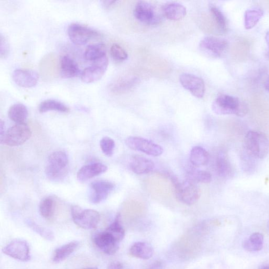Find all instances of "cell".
Masks as SVG:
<instances>
[{"instance_id":"cell-8","label":"cell","mask_w":269,"mask_h":269,"mask_svg":"<svg viewBox=\"0 0 269 269\" xmlns=\"http://www.w3.org/2000/svg\"><path fill=\"white\" fill-rule=\"evenodd\" d=\"M125 144L129 148L149 156L158 157L164 152L162 147L142 137H129L125 140Z\"/></svg>"},{"instance_id":"cell-33","label":"cell","mask_w":269,"mask_h":269,"mask_svg":"<svg viewBox=\"0 0 269 269\" xmlns=\"http://www.w3.org/2000/svg\"><path fill=\"white\" fill-rule=\"evenodd\" d=\"M209 9L212 17L216 23L218 30L222 32L225 33L227 30V20L221 12V11L216 6L213 5H210Z\"/></svg>"},{"instance_id":"cell-29","label":"cell","mask_w":269,"mask_h":269,"mask_svg":"<svg viewBox=\"0 0 269 269\" xmlns=\"http://www.w3.org/2000/svg\"><path fill=\"white\" fill-rule=\"evenodd\" d=\"M106 56V50L104 45L98 44L89 46L84 53V58L89 61H96Z\"/></svg>"},{"instance_id":"cell-13","label":"cell","mask_w":269,"mask_h":269,"mask_svg":"<svg viewBox=\"0 0 269 269\" xmlns=\"http://www.w3.org/2000/svg\"><path fill=\"white\" fill-rule=\"evenodd\" d=\"M179 81L182 87L196 98H203L205 93V85L202 79L194 75L184 73L180 75Z\"/></svg>"},{"instance_id":"cell-25","label":"cell","mask_w":269,"mask_h":269,"mask_svg":"<svg viewBox=\"0 0 269 269\" xmlns=\"http://www.w3.org/2000/svg\"><path fill=\"white\" fill-rule=\"evenodd\" d=\"M8 115L10 119L17 124H24L29 115L28 110L23 104H15L11 106Z\"/></svg>"},{"instance_id":"cell-34","label":"cell","mask_w":269,"mask_h":269,"mask_svg":"<svg viewBox=\"0 0 269 269\" xmlns=\"http://www.w3.org/2000/svg\"><path fill=\"white\" fill-rule=\"evenodd\" d=\"M216 169L218 175L221 177H228L232 174L231 164L223 154H220L217 158Z\"/></svg>"},{"instance_id":"cell-43","label":"cell","mask_w":269,"mask_h":269,"mask_svg":"<svg viewBox=\"0 0 269 269\" xmlns=\"http://www.w3.org/2000/svg\"><path fill=\"white\" fill-rule=\"evenodd\" d=\"M162 265V263L160 261H156L150 264L146 269H160Z\"/></svg>"},{"instance_id":"cell-21","label":"cell","mask_w":269,"mask_h":269,"mask_svg":"<svg viewBox=\"0 0 269 269\" xmlns=\"http://www.w3.org/2000/svg\"><path fill=\"white\" fill-rule=\"evenodd\" d=\"M163 12L168 19L171 21H179L185 18L187 10L185 7L180 4L170 3L163 7Z\"/></svg>"},{"instance_id":"cell-45","label":"cell","mask_w":269,"mask_h":269,"mask_svg":"<svg viewBox=\"0 0 269 269\" xmlns=\"http://www.w3.org/2000/svg\"><path fill=\"white\" fill-rule=\"evenodd\" d=\"M265 39L266 44L269 48V31H268L267 33L266 34Z\"/></svg>"},{"instance_id":"cell-35","label":"cell","mask_w":269,"mask_h":269,"mask_svg":"<svg viewBox=\"0 0 269 269\" xmlns=\"http://www.w3.org/2000/svg\"><path fill=\"white\" fill-rule=\"evenodd\" d=\"M26 223L28 227L32 230L39 234L42 238L46 240L51 241L55 238V235L50 230L38 224L36 222L31 219H27Z\"/></svg>"},{"instance_id":"cell-28","label":"cell","mask_w":269,"mask_h":269,"mask_svg":"<svg viewBox=\"0 0 269 269\" xmlns=\"http://www.w3.org/2000/svg\"><path fill=\"white\" fill-rule=\"evenodd\" d=\"M263 242V235L260 233L255 232L244 240L243 243V247L247 251H259L262 249Z\"/></svg>"},{"instance_id":"cell-14","label":"cell","mask_w":269,"mask_h":269,"mask_svg":"<svg viewBox=\"0 0 269 269\" xmlns=\"http://www.w3.org/2000/svg\"><path fill=\"white\" fill-rule=\"evenodd\" d=\"M114 188V185L110 181H94L90 186V201L94 204L101 203L108 197Z\"/></svg>"},{"instance_id":"cell-26","label":"cell","mask_w":269,"mask_h":269,"mask_svg":"<svg viewBox=\"0 0 269 269\" xmlns=\"http://www.w3.org/2000/svg\"><path fill=\"white\" fill-rule=\"evenodd\" d=\"M263 15V11L260 8L247 9L244 14L245 29L246 30L253 29L259 22Z\"/></svg>"},{"instance_id":"cell-38","label":"cell","mask_w":269,"mask_h":269,"mask_svg":"<svg viewBox=\"0 0 269 269\" xmlns=\"http://www.w3.org/2000/svg\"><path fill=\"white\" fill-rule=\"evenodd\" d=\"M112 58L117 61H124L128 59V54L120 45L114 44L111 48Z\"/></svg>"},{"instance_id":"cell-17","label":"cell","mask_w":269,"mask_h":269,"mask_svg":"<svg viewBox=\"0 0 269 269\" xmlns=\"http://www.w3.org/2000/svg\"><path fill=\"white\" fill-rule=\"evenodd\" d=\"M14 82L20 87L31 88L35 87L39 81L38 74L32 70H16L13 74Z\"/></svg>"},{"instance_id":"cell-42","label":"cell","mask_w":269,"mask_h":269,"mask_svg":"<svg viewBox=\"0 0 269 269\" xmlns=\"http://www.w3.org/2000/svg\"><path fill=\"white\" fill-rule=\"evenodd\" d=\"M5 122L1 120V122H0V141H2V140L4 138V137L5 135Z\"/></svg>"},{"instance_id":"cell-3","label":"cell","mask_w":269,"mask_h":269,"mask_svg":"<svg viewBox=\"0 0 269 269\" xmlns=\"http://www.w3.org/2000/svg\"><path fill=\"white\" fill-rule=\"evenodd\" d=\"M170 179L175 189L177 200L188 206L198 201L200 197V191L195 183L187 179L180 182L174 176H171Z\"/></svg>"},{"instance_id":"cell-30","label":"cell","mask_w":269,"mask_h":269,"mask_svg":"<svg viewBox=\"0 0 269 269\" xmlns=\"http://www.w3.org/2000/svg\"><path fill=\"white\" fill-rule=\"evenodd\" d=\"M136 78L120 79L110 86V91L114 94H121L131 90L137 83Z\"/></svg>"},{"instance_id":"cell-7","label":"cell","mask_w":269,"mask_h":269,"mask_svg":"<svg viewBox=\"0 0 269 269\" xmlns=\"http://www.w3.org/2000/svg\"><path fill=\"white\" fill-rule=\"evenodd\" d=\"M228 43L224 39L213 37L203 38L199 48L204 55L212 58H221L227 50Z\"/></svg>"},{"instance_id":"cell-41","label":"cell","mask_w":269,"mask_h":269,"mask_svg":"<svg viewBox=\"0 0 269 269\" xmlns=\"http://www.w3.org/2000/svg\"><path fill=\"white\" fill-rule=\"evenodd\" d=\"M118 2L114 0H104L102 1V5L105 9H109L115 6Z\"/></svg>"},{"instance_id":"cell-19","label":"cell","mask_w":269,"mask_h":269,"mask_svg":"<svg viewBox=\"0 0 269 269\" xmlns=\"http://www.w3.org/2000/svg\"><path fill=\"white\" fill-rule=\"evenodd\" d=\"M107 169L106 165L100 163L90 164L83 166L79 170L77 178L81 182L86 181L105 173Z\"/></svg>"},{"instance_id":"cell-12","label":"cell","mask_w":269,"mask_h":269,"mask_svg":"<svg viewBox=\"0 0 269 269\" xmlns=\"http://www.w3.org/2000/svg\"><path fill=\"white\" fill-rule=\"evenodd\" d=\"M109 65L107 57L94 62L93 65L85 69L82 73L81 80L85 83L98 81L104 76Z\"/></svg>"},{"instance_id":"cell-1","label":"cell","mask_w":269,"mask_h":269,"mask_svg":"<svg viewBox=\"0 0 269 269\" xmlns=\"http://www.w3.org/2000/svg\"><path fill=\"white\" fill-rule=\"evenodd\" d=\"M213 112L217 115H235L243 117L248 111L246 104L236 97L222 94L214 100L212 104Z\"/></svg>"},{"instance_id":"cell-15","label":"cell","mask_w":269,"mask_h":269,"mask_svg":"<svg viewBox=\"0 0 269 269\" xmlns=\"http://www.w3.org/2000/svg\"><path fill=\"white\" fill-rule=\"evenodd\" d=\"M60 64L55 54L50 53L42 59L40 64V74L45 80L56 78L60 71Z\"/></svg>"},{"instance_id":"cell-9","label":"cell","mask_w":269,"mask_h":269,"mask_svg":"<svg viewBox=\"0 0 269 269\" xmlns=\"http://www.w3.org/2000/svg\"><path fill=\"white\" fill-rule=\"evenodd\" d=\"M68 35L73 44L78 46L85 45L91 40L100 36L98 31L78 24H73L69 27Z\"/></svg>"},{"instance_id":"cell-20","label":"cell","mask_w":269,"mask_h":269,"mask_svg":"<svg viewBox=\"0 0 269 269\" xmlns=\"http://www.w3.org/2000/svg\"><path fill=\"white\" fill-rule=\"evenodd\" d=\"M78 64L68 56L62 57L60 61V73L64 78H73L80 74Z\"/></svg>"},{"instance_id":"cell-2","label":"cell","mask_w":269,"mask_h":269,"mask_svg":"<svg viewBox=\"0 0 269 269\" xmlns=\"http://www.w3.org/2000/svg\"><path fill=\"white\" fill-rule=\"evenodd\" d=\"M244 145L247 153L257 159H263L269 153V140L261 133L247 132L244 137Z\"/></svg>"},{"instance_id":"cell-36","label":"cell","mask_w":269,"mask_h":269,"mask_svg":"<svg viewBox=\"0 0 269 269\" xmlns=\"http://www.w3.org/2000/svg\"><path fill=\"white\" fill-rule=\"evenodd\" d=\"M54 207H55V201L52 198L47 197L43 199L39 207L41 216L46 219L51 218L53 214Z\"/></svg>"},{"instance_id":"cell-24","label":"cell","mask_w":269,"mask_h":269,"mask_svg":"<svg viewBox=\"0 0 269 269\" xmlns=\"http://www.w3.org/2000/svg\"><path fill=\"white\" fill-rule=\"evenodd\" d=\"M210 156L207 150L201 146L193 147L190 152V161L196 167L207 165L209 161Z\"/></svg>"},{"instance_id":"cell-32","label":"cell","mask_w":269,"mask_h":269,"mask_svg":"<svg viewBox=\"0 0 269 269\" xmlns=\"http://www.w3.org/2000/svg\"><path fill=\"white\" fill-rule=\"evenodd\" d=\"M187 180L197 184V183H204L207 184L211 182L212 177L209 172L204 170L191 169L188 171Z\"/></svg>"},{"instance_id":"cell-16","label":"cell","mask_w":269,"mask_h":269,"mask_svg":"<svg viewBox=\"0 0 269 269\" xmlns=\"http://www.w3.org/2000/svg\"><path fill=\"white\" fill-rule=\"evenodd\" d=\"M94 242L102 251L107 255H113L119 249V243L105 231L96 234Z\"/></svg>"},{"instance_id":"cell-4","label":"cell","mask_w":269,"mask_h":269,"mask_svg":"<svg viewBox=\"0 0 269 269\" xmlns=\"http://www.w3.org/2000/svg\"><path fill=\"white\" fill-rule=\"evenodd\" d=\"M68 166L69 158L66 153L53 152L48 157L46 174L51 180L61 179L67 175Z\"/></svg>"},{"instance_id":"cell-22","label":"cell","mask_w":269,"mask_h":269,"mask_svg":"<svg viewBox=\"0 0 269 269\" xmlns=\"http://www.w3.org/2000/svg\"><path fill=\"white\" fill-rule=\"evenodd\" d=\"M80 242L73 241L64 244L57 248L54 253L52 260L54 262L60 263L65 260L78 249Z\"/></svg>"},{"instance_id":"cell-46","label":"cell","mask_w":269,"mask_h":269,"mask_svg":"<svg viewBox=\"0 0 269 269\" xmlns=\"http://www.w3.org/2000/svg\"><path fill=\"white\" fill-rule=\"evenodd\" d=\"M260 269H269V265H264L260 267Z\"/></svg>"},{"instance_id":"cell-11","label":"cell","mask_w":269,"mask_h":269,"mask_svg":"<svg viewBox=\"0 0 269 269\" xmlns=\"http://www.w3.org/2000/svg\"><path fill=\"white\" fill-rule=\"evenodd\" d=\"M134 14L139 22L146 25H155L160 21L154 7L145 2H139L136 4Z\"/></svg>"},{"instance_id":"cell-47","label":"cell","mask_w":269,"mask_h":269,"mask_svg":"<svg viewBox=\"0 0 269 269\" xmlns=\"http://www.w3.org/2000/svg\"><path fill=\"white\" fill-rule=\"evenodd\" d=\"M82 269H99L98 267H90L87 268H84Z\"/></svg>"},{"instance_id":"cell-5","label":"cell","mask_w":269,"mask_h":269,"mask_svg":"<svg viewBox=\"0 0 269 269\" xmlns=\"http://www.w3.org/2000/svg\"><path fill=\"white\" fill-rule=\"evenodd\" d=\"M71 215L74 222L84 229L96 228L101 219L98 211L93 209H83L78 206H72Z\"/></svg>"},{"instance_id":"cell-39","label":"cell","mask_w":269,"mask_h":269,"mask_svg":"<svg viewBox=\"0 0 269 269\" xmlns=\"http://www.w3.org/2000/svg\"><path fill=\"white\" fill-rule=\"evenodd\" d=\"M10 47L7 39L2 35L0 36V57L6 59L9 54Z\"/></svg>"},{"instance_id":"cell-27","label":"cell","mask_w":269,"mask_h":269,"mask_svg":"<svg viewBox=\"0 0 269 269\" xmlns=\"http://www.w3.org/2000/svg\"><path fill=\"white\" fill-rule=\"evenodd\" d=\"M39 111L41 113L49 111L68 113L70 111V109L66 104L60 101L48 100L41 103L39 106Z\"/></svg>"},{"instance_id":"cell-37","label":"cell","mask_w":269,"mask_h":269,"mask_svg":"<svg viewBox=\"0 0 269 269\" xmlns=\"http://www.w3.org/2000/svg\"><path fill=\"white\" fill-rule=\"evenodd\" d=\"M100 146L102 152L107 156L111 157L113 155L115 143L112 138L109 137H103L101 140Z\"/></svg>"},{"instance_id":"cell-44","label":"cell","mask_w":269,"mask_h":269,"mask_svg":"<svg viewBox=\"0 0 269 269\" xmlns=\"http://www.w3.org/2000/svg\"><path fill=\"white\" fill-rule=\"evenodd\" d=\"M264 87L266 91H267L269 92V77L266 79V81L264 83Z\"/></svg>"},{"instance_id":"cell-10","label":"cell","mask_w":269,"mask_h":269,"mask_svg":"<svg viewBox=\"0 0 269 269\" xmlns=\"http://www.w3.org/2000/svg\"><path fill=\"white\" fill-rule=\"evenodd\" d=\"M3 251L7 255L17 260L27 262L31 259L29 245L24 240H13L4 247Z\"/></svg>"},{"instance_id":"cell-18","label":"cell","mask_w":269,"mask_h":269,"mask_svg":"<svg viewBox=\"0 0 269 269\" xmlns=\"http://www.w3.org/2000/svg\"><path fill=\"white\" fill-rule=\"evenodd\" d=\"M129 165L135 174L139 175L150 173L155 167V164L152 160L140 155L133 156Z\"/></svg>"},{"instance_id":"cell-6","label":"cell","mask_w":269,"mask_h":269,"mask_svg":"<svg viewBox=\"0 0 269 269\" xmlns=\"http://www.w3.org/2000/svg\"><path fill=\"white\" fill-rule=\"evenodd\" d=\"M31 135V129L26 123L17 124L9 129L1 143L11 147L19 146L25 143Z\"/></svg>"},{"instance_id":"cell-23","label":"cell","mask_w":269,"mask_h":269,"mask_svg":"<svg viewBox=\"0 0 269 269\" xmlns=\"http://www.w3.org/2000/svg\"><path fill=\"white\" fill-rule=\"evenodd\" d=\"M130 252L132 255L139 259L148 260L152 257L154 251L152 246L149 243L137 242L131 246Z\"/></svg>"},{"instance_id":"cell-31","label":"cell","mask_w":269,"mask_h":269,"mask_svg":"<svg viewBox=\"0 0 269 269\" xmlns=\"http://www.w3.org/2000/svg\"><path fill=\"white\" fill-rule=\"evenodd\" d=\"M110 234L118 243L124 238L125 232L121 222V215L118 214L114 221L105 230Z\"/></svg>"},{"instance_id":"cell-40","label":"cell","mask_w":269,"mask_h":269,"mask_svg":"<svg viewBox=\"0 0 269 269\" xmlns=\"http://www.w3.org/2000/svg\"><path fill=\"white\" fill-rule=\"evenodd\" d=\"M107 269H124V266L121 262L115 261L110 263Z\"/></svg>"},{"instance_id":"cell-48","label":"cell","mask_w":269,"mask_h":269,"mask_svg":"<svg viewBox=\"0 0 269 269\" xmlns=\"http://www.w3.org/2000/svg\"><path fill=\"white\" fill-rule=\"evenodd\" d=\"M268 229H269V221H268Z\"/></svg>"}]
</instances>
